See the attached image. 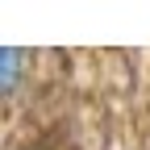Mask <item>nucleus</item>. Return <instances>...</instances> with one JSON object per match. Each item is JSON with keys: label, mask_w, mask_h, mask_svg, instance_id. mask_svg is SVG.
<instances>
[{"label": "nucleus", "mask_w": 150, "mask_h": 150, "mask_svg": "<svg viewBox=\"0 0 150 150\" xmlns=\"http://www.w3.org/2000/svg\"><path fill=\"white\" fill-rule=\"evenodd\" d=\"M21 59H25V50H17V46L0 50V88H4V96H13L17 79H21Z\"/></svg>", "instance_id": "1"}]
</instances>
